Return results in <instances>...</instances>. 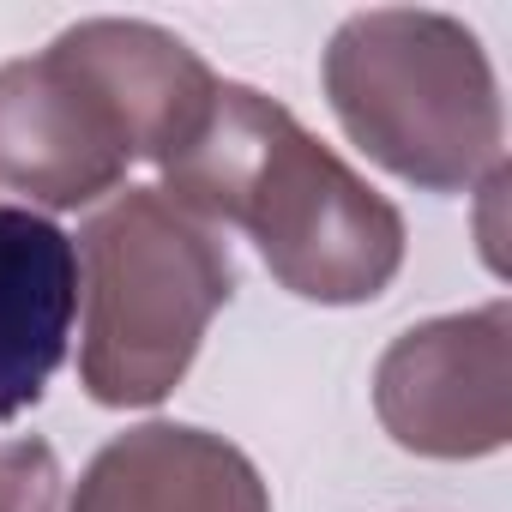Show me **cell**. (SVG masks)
Here are the masks:
<instances>
[{
  "mask_svg": "<svg viewBox=\"0 0 512 512\" xmlns=\"http://www.w3.org/2000/svg\"><path fill=\"white\" fill-rule=\"evenodd\" d=\"M157 169L163 199L199 223H235L302 302H374L404 266V217L392 199L253 85L217 79L211 103Z\"/></svg>",
  "mask_w": 512,
  "mask_h": 512,
  "instance_id": "6da1fadb",
  "label": "cell"
},
{
  "mask_svg": "<svg viewBox=\"0 0 512 512\" xmlns=\"http://www.w3.org/2000/svg\"><path fill=\"white\" fill-rule=\"evenodd\" d=\"M217 73L145 19H85L43 55L0 67V187L73 211L115 193L127 163H163Z\"/></svg>",
  "mask_w": 512,
  "mask_h": 512,
  "instance_id": "7a4b0ae2",
  "label": "cell"
},
{
  "mask_svg": "<svg viewBox=\"0 0 512 512\" xmlns=\"http://www.w3.org/2000/svg\"><path fill=\"white\" fill-rule=\"evenodd\" d=\"M79 260L85 392L109 410L163 404L193 368L211 314L235 296L229 247L217 241L211 223H199L157 187H127L85 223Z\"/></svg>",
  "mask_w": 512,
  "mask_h": 512,
  "instance_id": "3957f363",
  "label": "cell"
},
{
  "mask_svg": "<svg viewBox=\"0 0 512 512\" xmlns=\"http://www.w3.org/2000/svg\"><path fill=\"white\" fill-rule=\"evenodd\" d=\"M326 97L344 133L398 181L458 193L500 169V97L482 43L446 13L380 7L338 25Z\"/></svg>",
  "mask_w": 512,
  "mask_h": 512,
  "instance_id": "277c9868",
  "label": "cell"
},
{
  "mask_svg": "<svg viewBox=\"0 0 512 512\" xmlns=\"http://www.w3.org/2000/svg\"><path fill=\"white\" fill-rule=\"evenodd\" d=\"M374 410L404 452L488 458L512 434V308L446 314L392 338L374 368Z\"/></svg>",
  "mask_w": 512,
  "mask_h": 512,
  "instance_id": "5b68a950",
  "label": "cell"
},
{
  "mask_svg": "<svg viewBox=\"0 0 512 512\" xmlns=\"http://www.w3.org/2000/svg\"><path fill=\"white\" fill-rule=\"evenodd\" d=\"M73 512H272V494L223 434L145 422L91 458Z\"/></svg>",
  "mask_w": 512,
  "mask_h": 512,
  "instance_id": "8992f818",
  "label": "cell"
},
{
  "mask_svg": "<svg viewBox=\"0 0 512 512\" xmlns=\"http://www.w3.org/2000/svg\"><path fill=\"white\" fill-rule=\"evenodd\" d=\"M79 314V247L25 205H0V422L43 398Z\"/></svg>",
  "mask_w": 512,
  "mask_h": 512,
  "instance_id": "52a82bcc",
  "label": "cell"
},
{
  "mask_svg": "<svg viewBox=\"0 0 512 512\" xmlns=\"http://www.w3.org/2000/svg\"><path fill=\"white\" fill-rule=\"evenodd\" d=\"M61 470L43 440H0V512H55Z\"/></svg>",
  "mask_w": 512,
  "mask_h": 512,
  "instance_id": "ba28073f",
  "label": "cell"
}]
</instances>
